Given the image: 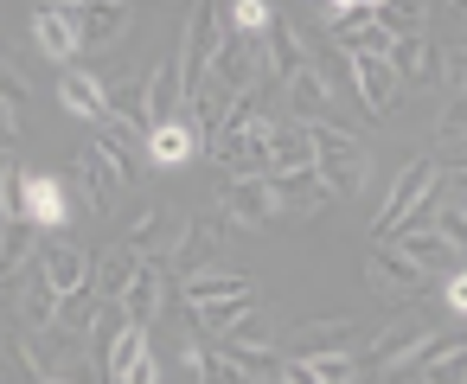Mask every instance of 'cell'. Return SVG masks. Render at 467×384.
I'll use <instances>...</instances> for the list:
<instances>
[{
    "instance_id": "1",
    "label": "cell",
    "mask_w": 467,
    "mask_h": 384,
    "mask_svg": "<svg viewBox=\"0 0 467 384\" xmlns=\"http://www.w3.org/2000/svg\"><path fill=\"white\" fill-rule=\"evenodd\" d=\"M307 135H314V173H320V186H327L333 199H358L365 180H371L365 141L346 135V129H307Z\"/></svg>"
},
{
    "instance_id": "2",
    "label": "cell",
    "mask_w": 467,
    "mask_h": 384,
    "mask_svg": "<svg viewBox=\"0 0 467 384\" xmlns=\"http://www.w3.org/2000/svg\"><path fill=\"white\" fill-rule=\"evenodd\" d=\"M435 205V161H403L397 167V180H390V192H384V212H378V244H390V237H403L422 212Z\"/></svg>"
},
{
    "instance_id": "3",
    "label": "cell",
    "mask_w": 467,
    "mask_h": 384,
    "mask_svg": "<svg viewBox=\"0 0 467 384\" xmlns=\"http://www.w3.org/2000/svg\"><path fill=\"white\" fill-rule=\"evenodd\" d=\"M212 212L224 218V231H263L282 218V199H275V180H224Z\"/></svg>"
},
{
    "instance_id": "4",
    "label": "cell",
    "mask_w": 467,
    "mask_h": 384,
    "mask_svg": "<svg viewBox=\"0 0 467 384\" xmlns=\"http://www.w3.org/2000/svg\"><path fill=\"white\" fill-rule=\"evenodd\" d=\"M365 282H371V295H378V301H390V307H397V301L422 295V282H429V275H422V269H416V263H410L403 250L378 244V250L365 256Z\"/></svg>"
},
{
    "instance_id": "5",
    "label": "cell",
    "mask_w": 467,
    "mask_h": 384,
    "mask_svg": "<svg viewBox=\"0 0 467 384\" xmlns=\"http://www.w3.org/2000/svg\"><path fill=\"white\" fill-rule=\"evenodd\" d=\"M173 116H186V71H180V52H173L167 65H154V78L141 84V129H161V122H173Z\"/></svg>"
},
{
    "instance_id": "6",
    "label": "cell",
    "mask_w": 467,
    "mask_h": 384,
    "mask_svg": "<svg viewBox=\"0 0 467 384\" xmlns=\"http://www.w3.org/2000/svg\"><path fill=\"white\" fill-rule=\"evenodd\" d=\"M282 97H288V122H301V129H333V116H339V97H333V84H327L314 65H307Z\"/></svg>"
},
{
    "instance_id": "7",
    "label": "cell",
    "mask_w": 467,
    "mask_h": 384,
    "mask_svg": "<svg viewBox=\"0 0 467 384\" xmlns=\"http://www.w3.org/2000/svg\"><path fill=\"white\" fill-rule=\"evenodd\" d=\"M71 180L65 173H26V224L33 231H58L71 224Z\"/></svg>"
},
{
    "instance_id": "8",
    "label": "cell",
    "mask_w": 467,
    "mask_h": 384,
    "mask_svg": "<svg viewBox=\"0 0 467 384\" xmlns=\"http://www.w3.org/2000/svg\"><path fill=\"white\" fill-rule=\"evenodd\" d=\"M58 327V288L39 275V263L14 282V333H46Z\"/></svg>"
},
{
    "instance_id": "9",
    "label": "cell",
    "mask_w": 467,
    "mask_h": 384,
    "mask_svg": "<svg viewBox=\"0 0 467 384\" xmlns=\"http://www.w3.org/2000/svg\"><path fill=\"white\" fill-rule=\"evenodd\" d=\"M346 65H352V90H358V103H365L378 122H390L397 103H403V84L390 78V58H346Z\"/></svg>"
},
{
    "instance_id": "10",
    "label": "cell",
    "mask_w": 467,
    "mask_h": 384,
    "mask_svg": "<svg viewBox=\"0 0 467 384\" xmlns=\"http://www.w3.org/2000/svg\"><path fill=\"white\" fill-rule=\"evenodd\" d=\"M71 167H78V186H84V199H90L97 212H116V205H122V192H129V186H122L116 161H109V154H103L97 141H84Z\"/></svg>"
},
{
    "instance_id": "11",
    "label": "cell",
    "mask_w": 467,
    "mask_h": 384,
    "mask_svg": "<svg viewBox=\"0 0 467 384\" xmlns=\"http://www.w3.org/2000/svg\"><path fill=\"white\" fill-rule=\"evenodd\" d=\"M186 307H212V301H237V307H256V282L244 269H199L180 282Z\"/></svg>"
},
{
    "instance_id": "12",
    "label": "cell",
    "mask_w": 467,
    "mask_h": 384,
    "mask_svg": "<svg viewBox=\"0 0 467 384\" xmlns=\"http://www.w3.org/2000/svg\"><path fill=\"white\" fill-rule=\"evenodd\" d=\"M71 20H78V46H84V52H103V46H116V39H129L135 7L103 0V7H71Z\"/></svg>"
},
{
    "instance_id": "13",
    "label": "cell",
    "mask_w": 467,
    "mask_h": 384,
    "mask_svg": "<svg viewBox=\"0 0 467 384\" xmlns=\"http://www.w3.org/2000/svg\"><path fill=\"white\" fill-rule=\"evenodd\" d=\"M33 46H39L46 65H71L84 52L78 46V20H71V0H65V7H39L33 14Z\"/></svg>"
},
{
    "instance_id": "14",
    "label": "cell",
    "mask_w": 467,
    "mask_h": 384,
    "mask_svg": "<svg viewBox=\"0 0 467 384\" xmlns=\"http://www.w3.org/2000/svg\"><path fill=\"white\" fill-rule=\"evenodd\" d=\"M39 275H46V282L58 288V301H65V295H84V288H90L97 263H90L78 244H46V250H39Z\"/></svg>"
},
{
    "instance_id": "15",
    "label": "cell",
    "mask_w": 467,
    "mask_h": 384,
    "mask_svg": "<svg viewBox=\"0 0 467 384\" xmlns=\"http://www.w3.org/2000/svg\"><path fill=\"white\" fill-rule=\"evenodd\" d=\"M429 346H435V333L416 320V327H390L378 346H371V365L378 371H416L422 358H429Z\"/></svg>"
},
{
    "instance_id": "16",
    "label": "cell",
    "mask_w": 467,
    "mask_h": 384,
    "mask_svg": "<svg viewBox=\"0 0 467 384\" xmlns=\"http://www.w3.org/2000/svg\"><path fill=\"white\" fill-rule=\"evenodd\" d=\"M109 384H161L148 327H129V333L116 339V352H109Z\"/></svg>"
},
{
    "instance_id": "17",
    "label": "cell",
    "mask_w": 467,
    "mask_h": 384,
    "mask_svg": "<svg viewBox=\"0 0 467 384\" xmlns=\"http://www.w3.org/2000/svg\"><path fill=\"white\" fill-rule=\"evenodd\" d=\"M141 148H148V167H186L199 154V129H192V116H173V122L148 129Z\"/></svg>"
},
{
    "instance_id": "18",
    "label": "cell",
    "mask_w": 467,
    "mask_h": 384,
    "mask_svg": "<svg viewBox=\"0 0 467 384\" xmlns=\"http://www.w3.org/2000/svg\"><path fill=\"white\" fill-rule=\"evenodd\" d=\"M358 358L352 352H307V358H288L282 365V384H358Z\"/></svg>"
},
{
    "instance_id": "19",
    "label": "cell",
    "mask_w": 467,
    "mask_h": 384,
    "mask_svg": "<svg viewBox=\"0 0 467 384\" xmlns=\"http://www.w3.org/2000/svg\"><path fill=\"white\" fill-rule=\"evenodd\" d=\"M180 237H186V224L173 218V212H148L141 224H135V237H129V250L141 256V263H167V256H180Z\"/></svg>"
},
{
    "instance_id": "20",
    "label": "cell",
    "mask_w": 467,
    "mask_h": 384,
    "mask_svg": "<svg viewBox=\"0 0 467 384\" xmlns=\"http://www.w3.org/2000/svg\"><path fill=\"white\" fill-rule=\"evenodd\" d=\"M390 250H403L422 275H429V269H467V256H461L435 224H429V231H403V237H390Z\"/></svg>"
},
{
    "instance_id": "21",
    "label": "cell",
    "mask_w": 467,
    "mask_h": 384,
    "mask_svg": "<svg viewBox=\"0 0 467 384\" xmlns=\"http://www.w3.org/2000/svg\"><path fill=\"white\" fill-rule=\"evenodd\" d=\"M116 307L129 314V327H154V320H161V307H167V269H161V263H141L135 288H129Z\"/></svg>"
},
{
    "instance_id": "22",
    "label": "cell",
    "mask_w": 467,
    "mask_h": 384,
    "mask_svg": "<svg viewBox=\"0 0 467 384\" xmlns=\"http://www.w3.org/2000/svg\"><path fill=\"white\" fill-rule=\"evenodd\" d=\"M58 103H65L78 122H90V129L109 122V90H103L97 78H84V71H65V78H58Z\"/></svg>"
},
{
    "instance_id": "23",
    "label": "cell",
    "mask_w": 467,
    "mask_h": 384,
    "mask_svg": "<svg viewBox=\"0 0 467 384\" xmlns=\"http://www.w3.org/2000/svg\"><path fill=\"white\" fill-rule=\"evenodd\" d=\"M269 167H275V180L314 173V135H307L301 122H275V135H269Z\"/></svg>"
},
{
    "instance_id": "24",
    "label": "cell",
    "mask_w": 467,
    "mask_h": 384,
    "mask_svg": "<svg viewBox=\"0 0 467 384\" xmlns=\"http://www.w3.org/2000/svg\"><path fill=\"white\" fill-rule=\"evenodd\" d=\"M435 71H441V52H435V46H429L422 33H416V39H397V46H390V78H397L403 90H410V84H429Z\"/></svg>"
},
{
    "instance_id": "25",
    "label": "cell",
    "mask_w": 467,
    "mask_h": 384,
    "mask_svg": "<svg viewBox=\"0 0 467 384\" xmlns=\"http://www.w3.org/2000/svg\"><path fill=\"white\" fill-rule=\"evenodd\" d=\"M218 244H224V218L212 212V218H199V224H186V237H180V263H186V275H199V269H218L212 256H218Z\"/></svg>"
},
{
    "instance_id": "26",
    "label": "cell",
    "mask_w": 467,
    "mask_h": 384,
    "mask_svg": "<svg viewBox=\"0 0 467 384\" xmlns=\"http://www.w3.org/2000/svg\"><path fill=\"white\" fill-rule=\"evenodd\" d=\"M135 275H141V256L129 250V244H116L103 263H97V275H90V288L103 295V301H122L129 288H135Z\"/></svg>"
},
{
    "instance_id": "27",
    "label": "cell",
    "mask_w": 467,
    "mask_h": 384,
    "mask_svg": "<svg viewBox=\"0 0 467 384\" xmlns=\"http://www.w3.org/2000/svg\"><path fill=\"white\" fill-rule=\"evenodd\" d=\"M275 199H282V212H295V218H314L320 205H333V192L320 186V173H288V180H275Z\"/></svg>"
},
{
    "instance_id": "28",
    "label": "cell",
    "mask_w": 467,
    "mask_h": 384,
    "mask_svg": "<svg viewBox=\"0 0 467 384\" xmlns=\"http://www.w3.org/2000/svg\"><path fill=\"white\" fill-rule=\"evenodd\" d=\"M416 371H422V384H467V339H435Z\"/></svg>"
},
{
    "instance_id": "29",
    "label": "cell",
    "mask_w": 467,
    "mask_h": 384,
    "mask_svg": "<svg viewBox=\"0 0 467 384\" xmlns=\"http://www.w3.org/2000/svg\"><path fill=\"white\" fill-rule=\"evenodd\" d=\"M39 256H33V224L26 218H14L7 231H0V275H26Z\"/></svg>"
},
{
    "instance_id": "30",
    "label": "cell",
    "mask_w": 467,
    "mask_h": 384,
    "mask_svg": "<svg viewBox=\"0 0 467 384\" xmlns=\"http://www.w3.org/2000/svg\"><path fill=\"white\" fill-rule=\"evenodd\" d=\"M371 20H378V0H333V7H320V26L333 39H346V33L371 26Z\"/></svg>"
},
{
    "instance_id": "31",
    "label": "cell",
    "mask_w": 467,
    "mask_h": 384,
    "mask_svg": "<svg viewBox=\"0 0 467 384\" xmlns=\"http://www.w3.org/2000/svg\"><path fill=\"white\" fill-rule=\"evenodd\" d=\"M122 333H129V314H122V307L109 301V307H97V320H90L84 346H90V352H97V358L109 365V352H116V339H122Z\"/></svg>"
},
{
    "instance_id": "32",
    "label": "cell",
    "mask_w": 467,
    "mask_h": 384,
    "mask_svg": "<svg viewBox=\"0 0 467 384\" xmlns=\"http://www.w3.org/2000/svg\"><path fill=\"white\" fill-rule=\"evenodd\" d=\"M218 346H263V352H275V320H269L263 307H250V314H244V320H237Z\"/></svg>"
},
{
    "instance_id": "33",
    "label": "cell",
    "mask_w": 467,
    "mask_h": 384,
    "mask_svg": "<svg viewBox=\"0 0 467 384\" xmlns=\"http://www.w3.org/2000/svg\"><path fill=\"white\" fill-rule=\"evenodd\" d=\"M346 339H352V327H346V320H339V327H333V320H320V327H307V333H301V358H307V352H346Z\"/></svg>"
},
{
    "instance_id": "34",
    "label": "cell",
    "mask_w": 467,
    "mask_h": 384,
    "mask_svg": "<svg viewBox=\"0 0 467 384\" xmlns=\"http://www.w3.org/2000/svg\"><path fill=\"white\" fill-rule=\"evenodd\" d=\"M26 103H33V84H26V78H20L7 58H0V109H7V116H20Z\"/></svg>"
},
{
    "instance_id": "35",
    "label": "cell",
    "mask_w": 467,
    "mask_h": 384,
    "mask_svg": "<svg viewBox=\"0 0 467 384\" xmlns=\"http://www.w3.org/2000/svg\"><path fill=\"white\" fill-rule=\"evenodd\" d=\"M192 314H199V327H205V333H218V339H224L250 307H237V301H212V307H192Z\"/></svg>"
},
{
    "instance_id": "36",
    "label": "cell",
    "mask_w": 467,
    "mask_h": 384,
    "mask_svg": "<svg viewBox=\"0 0 467 384\" xmlns=\"http://www.w3.org/2000/svg\"><path fill=\"white\" fill-rule=\"evenodd\" d=\"M441 84L467 97V46H454V52H441Z\"/></svg>"
},
{
    "instance_id": "37",
    "label": "cell",
    "mask_w": 467,
    "mask_h": 384,
    "mask_svg": "<svg viewBox=\"0 0 467 384\" xmlns=\"http://www.w3.org/2000/svg\"><path fill=\"white\" fill-rule=\"evenodd\" d=\"M441 307H448V314H461V320H467V269H454V275H448V282H441Z\"/></svg>"
},
{
    "instance_id": "38",
    "label": "cell",
    "mask_w": 467,
    "mask_h": 384,
    "mask_svg": "<svg viewBox=\"0 0 467 384\" xmlns=\"http://www.w3.org/2000/svg\"><path fill=\"white\" fill-rule=\"evenodd\" d=\"M20 141V116H7V109H0V154H7Z\"/></svg>"
},
{
    "instance_id": "39",
    "label": "cell",
    "mask_w": 467,
    "mask_h": 384,
    "mask_svg": "<svg viewBox=\"0 0 467 384\" xmlns=\"http://www.w3.org/2000/svg\"><path fill=\"white\" fill-rule=\"evenodd\" d=\"M180 365H186V371H205V352H199L192 339H180Z\"/></svg>"
},
{
    "instance_id": "40",
    "label": "cell",
    "mask_w": 467,
    "mask_h": 384,
    "mask_svg": "<svg viewBox=\"0 0 467 384\" xmlns=\"http://www.w3.org/2000/svg\"><path fill=\"white\" fill-rule=\"evenodd\" d=\"M26 384H84V378H26Z\"/></svg>"
},
{
    "instance_id": "41",
    "label": "cell",
    "mask_w": 467,
    "mask_h": 384,
    "mask_svg": "<svg viewBox=\"0 0 467 384\" xmlns=\"http://www.w3.org/2000/svg\"><path fill=\"white\" fill-rule=\"evenodd\" d=\"M454 186H461V199H467V167H461V173H454Z\"/></svg>"
},
{
    "instance_id": "42",
    "label": "cell",
    "mask_w": 467,
    "mask_h": 384,
    "mask_svg": "<svg viewBox=\"0 0 467 384\" xmlns=\"http://www.w3.org/2000/svg\"><path fill=\"white\" fill-rule=\"evenodd\" d=\"M448 148H461V154H467V129H461V135H454V141H448Z\"/></svg>"
},
{
    "instance_id": "43",
    "label": "cell",
    "mask_w": 467,
    "mask_h": 384,
    "mask_svg": "<svg viewBox=\"0 0 467 384\" xmlns=\"http://www.w3.org/2000/svg\"><path fill=\"white\" fill-rule=\"evenodd\" d=\"M461 218H467V199H461Z\"/></svg>"
}]
</instances>
